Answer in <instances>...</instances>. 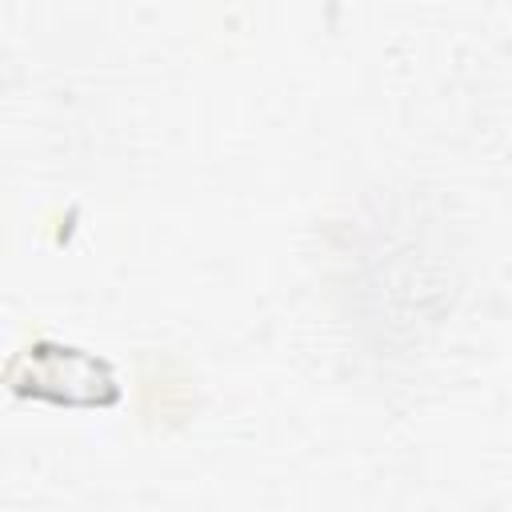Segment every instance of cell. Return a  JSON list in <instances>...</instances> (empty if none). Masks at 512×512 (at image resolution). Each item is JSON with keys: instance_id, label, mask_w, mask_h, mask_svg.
Returning <instances> with one entry per match:
<instances>
[{"instance_id": "obj_1", "label": "cell", "mask_w": 512, "mask_h": 512, "mask_svg": "<svg viewBox=\"0 0 512 512\" xmlns=\"http://www.w3.org/2000/svg\"><path fill=\"white\" fill-rule=\"evenodd\" d=\"M4 380L20 396H44L60 404H112L116 400V380L104 360L76 352V348L48 344V340L24 348L8 364Z\"/></svg>"}]
</instances>
